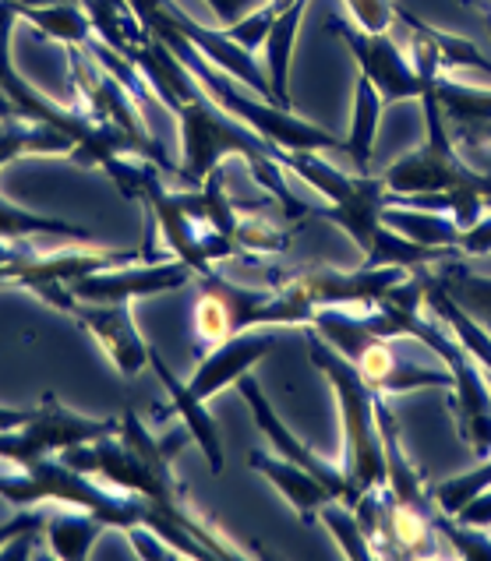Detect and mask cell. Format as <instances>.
I'll use <instances>...</instances> for the list:
<instances>
[{"instance_id": "obj_1", "label": "cell", "mask_w": 491, "mask_h": 561, "mask_svg": "<svg viewBox=\"0 0 491 561\" xmlns=\"http://www.w3.org/2000/svg\"><path fill=\"white\" fill-rule=\"evenodd\" d=\"M184 442H192V431L187 427L173 431L163 442H156L146 431V424L138 421V413L128 410L117 435L75 445L68 453H60V459L89 477L106 480V488L149 499L156 508H163L167 516L187 526V530L213 551V558H237L241 551L227 548V537H219L209 523L198 519L195 512L184 505V488L178 484V477H173V456H178V448H184Z\"/></svg>"}, {"instance_id": "obj_11", "label": "cell", "mask_w": 491, "mask_h": 561, "mask_svg": "<svg viewBox=\"0 0 491 561\" xmlns=\"http://www.w3.org/2000/svg\"><path fill=\"white\" fill-rule=\"evenodd\" d=\"M329 32L354 54L361 75L372 78V85L382 95V103L421 100L424 95L427 82L418 75L414 60H410V54L403 50L392 32H364L354 22H343V19H329Z\"/></svg>"}, {"instance_id": "obj_26", "label": "cell", "mask_w": 491, "mask_h": 561, "mask_svg": "<svg viewBox=\"0 0 491 561\" xmlns=\"http://www.w3.org/2000/svg\"><path fill=\"white\" fill-rule=\"evenodd\" d=\"M432 276L438 279L442 290L459 304V308L470 311L491 332V276H481V272H473V268L459 265L453 259L438 262V268L432 272Z\"/></svg>"}, {"instance_id": "obj_3", "label": "cell", "mask_w": 491, "mask_h": 561, "mask_svg": "<svg viewBox=\"0 0 491 561\" xmlns=\"http://www.w3.org/2000/svg\"><path fill=\"white\" fill-rule=\"evenodd\" d=\"M0 499L14 505H36V502H57L71 508H85L96 519H103L114 530H132V526H152L178 558H213L205 543L181 526L163 508H156L149 499L96 484V477L68 467L65 459H39L33 467H11V473H0Z\"/></svg>"}, {"instance_id": "obj_28", "label": "cell", "mask_w": 491, "mask_h": 561, "mask_svg": "<svg viewBox=\"0 0 491 561\" xmlns=\"http://www.w3.org/2000/svg\"><path fill=\"white\" fill-rule=\"evenodd\" d=\"M319 519L329 526L332 540L340 543V551H343L346 558H354V561H368V558H378V551H375L372 537L364 534V526L357 523L354 508L346 505V502H340V499H329V502L319 508Z\"/></svg>"}, {"instance_id": "obj_12", "label": "cell", "mask_w": 491, "mask_h": 561, "mask_svg": "<svg viewBox=\"0 0 491 561\" xmlns=\"http://www.w3.org/2000/svg\"><path fill=\"white\" fill-rule=\"evenodd\" d=\"M414 340L410 335H396V340H375L354 357L361 378L372 385L378 396H407L418 389H453L449 367L435 354L421 357L414 354Z\"/></svg>"}, {"instance_id": "obj_25", "label": "cell", "mask_w": 491, "mask_h": 561, "mask_svg": "<svg viewBox=\"0 0 491 561\" xmlns=\"http://www.w3.org/2000/svg\"><path fill=\"white\" fill-rule=\"evenodd\" d=\"M103 530H106L103 519H96L85 508H71V505H68V512H54V516H46V523H43V534L50 540L54 554L68 558V561L89 558L92 543H96V537Z\"/></svg>"}, {"instance_id": "obj_31", "label": "cell", "mask_w": 491, "mask_h": 561, "mask_svg": "<svg viewBox=\"0 0 491 561\" xmlns=\"http://www.w3.org/2000/svg\"><path fill=\"white\" fill-rule=\"evenodd\" d=\"M435 530H438V537L446 540L459 558H467V561H491V537H488V530H473V526H464L459 519L446 516V512H435Z\"/></svg>"}, {"instance_id": "obj_21", "label": "cell", "mask_w": 491, "mask_h": 561, "mask_svg": "<svg viewBox=\"0 0 491 561\" xmlns=\"http://www.w3.org/2000/svg\"><path fill=\"white\" fill-rule=\"evenodd\" d=\"M22 19L39 28V36L71 46L92 43V19L82 0H50V4H22Z\"/></svg>"}, {"instance_id": "obj_39", "label": "cell", "mask_w": 491, "mask_h": 561, "mask_svg": "<svg viewBox=\"0 0 491 561\" xmlns=\"http://www.w3.org/2000/svg\"><path fill=\"white\" fill-rule=\"evenodd\" d=\"M481 19H484V28H488V36H491V8L481 4Z\"/></svg>"}, {"instance_id": "obj_5", "label": "cell", "mask_w": 491, "mask_h": 561, "mask_svg": "<svg viewBox=\"0 0 491 561\" xmlns=\"http://www.w3.org/2000/svg\"><path fill=\"white\" fill-rule=\"evenodd\" d=\"M156 39H163L170 50L181 57V64L195 75V82L202 85V92L209 95L216 106H224L230 117L248 124L251 131H259L262 138L273 141V146L287 149V152H326V149L346 146L343 138H336L332 131H322L319 124L297 117L290 106L262 100V95L244 89L241 82H233L230 75L213 68V64L205 60L184 36H178V32H156Z\"/></svg>"}, {"instance_id": "obj_36", "label": "cell", "mask_w": 491, "mask_h": 561, "mask_svg": "<svg viewBox=\"0 0 491 561\" xmlns=\"http://www.w3.org/2000/svg\"><path fill=\"white\" fill-rule=\"evenodd\" d=\"M43 523H46L43 512H14L11 519L0 523V551H4L14 537H22L28 530H43Z\"/></svg>"}, {"instance_id": "obj_15", "label": "cell", "mask_w": 491, "mask_h": 561, "mask_svg": "<svg viewBox=\"0 0 491 561\" xmlns=\"http://www.w3.org/2000/svg\"><path fill=\"white\" fill-rule=\"evenodd\" d=\"M68 314L106 350V357L114 360V367L124 378H135L149 364V343L141 340V332L135 325L132 300H117V304L75 300Z\"/></svg>"}, {"instance_id": "obj_38", "label": "cell", "mask_w": 491, "mask_h": 561, "mask_svg": "<svg viewBox=\"0 0 491 561\" xmlns=\"http://www.w3.org/2000/svg\"><path fill=\"white\" fill-rule=\"evenodd\" d=\"M28 416H33V407H28V410H22V407H0V431L22 427Z\"/></svg>"}, {"instance_id": "obj_17", "label": "cell", "mask_w": 491, "mask_h": 561, "mask_svg": "<svg viewBox=\"0 0 491 561\" xmlns=\"http://www.w3.org/2000/svg\"><path fill=\"white\" fill-rule=\"evenodd\" d=\"M149 364H152V371L160 375V381L167 385L170 410L181 413V427L192 431V442L202 448L209 470L224 473V438H219V427L213 421V413L205 410V399H198L192 389H187V381H181L178 375L170 371V364L160 357V350H156V346H149Z\"/></svg>"}, {"instance_id": "obj_20", "label": "cell", "mask_w": 491, "mask_h": 561, "mask_svg": "<svg viewBox=\"0 0 491 561\" xmlns=\"http://www.w3.org/2000/svg\"><path fill=\"white\" fill-rule=\"evenodd\" d=\"M311 0H290V4L276 8V19L265 32V75L273 82L276 92V103L279 106H290V64H294V39L300 32V22H305V11H308Z\"/></svg>"}, {"instance_id": "obj_37", "label": "cell", "mask_w": 491, "mask_h": 561, "mask_svg": "<svg viewBox=\"0 0 491 561\" xmlns=\"http://www.w3.org/2000/svg\"><path fill=\"white\" fill-rule=\"evenodd\" d=\"M453 519H459L464 526H473V530H491V488L481 491L478 499H470Z\"/></svg>"}, {"instance_id": "obj_29", "label": "cell", "mask_w": 491, "mask_h": 561, "mask_svg": "<svg viewBox=\"0 0 491 561\" xmlns=\"http://www.w3.org/2000/svg\"><path fill=\"white\" fill-rule=\"evenodd\" d=\"M488 488H491V456L481 459L470 473L449 477V480H442V484H427V494H432V502L438 505V512L456 516V512L464 508L470 499H478V494L488 491Z\"/></svg>"}, {"instance_id": "obj_18", "label": "cell", "mask_w": 491, "mask_h": 561, "mask_svg": "<svg viewBox=\"0 0 491 561\" xmlns=\"http://www.w3.org/2000/svg\"><path fill=\"white\" fill-rule=\"evenodd\" d=\"M432 89L456 141H464V146L491 141V89L459 85L449 75L432 78Z\"/></svg>"}, {"instance_id": "obj_41", "label": "cell", "mask_w": 491, "mask_h": 561, "mask_svg": "<svg viewBox=\"0 0 491 561\" xmlns=\"http://www.w3.org/2000/svg\"><path fill=\"white\" fill-rule=\"evenodd\" d=\"M273 4H276V8H283V4H290V0H273Z\"/></svg>"}, {"instance_id": "obj_27", "label": "cell", "mask_w": 491, "mask_h": 561, "mask_svg": "<svg viewBox=\"0 0 491 561\" xmlns=\"http://www.w3.org/2000/svg\"><path fill=\"white\" fill-rule=\"evenodd\" d=\"M0 237L8 240H28V237H68V240H82L89 244L92 230L85 227H75L68 219H54V216H39L33 208H22L8 202L0 195Z\"/></svg>"}, {"instance_id": "obj_40", "label": "cell", "mask_w": 491, "mask_h": 561, "mask_svg": "<svg viewBox=\"0 0 491 561\" xmlns=\"http://www.w3.org/2000/svg\"><path fill=\"white\" fill-rule=\"evenodd\" d=\"M4 283H11V265H8V268H0V286H4Z\"/></svg>"}, {"instance_id": "obj_2", "label": "cell", "mask_w": 491, "mask_h": 561, "mask_svg": "<svg viewBox=\"0 0 491 561\" xmlns=\"http://www.w3.org/2000/svg\"><path fill=\"white\" fill-rule=\"evenodd\" d=\"M276 159L287 173H297L300 181H308L319 195L329 202L322 208H315V219L336 222V227L354 240L364 254L368 268H427L446 259H459V251L453 248H421L414 240H407L403 233L389 230L382 222L386 205H400V198L389 195V187L382 181V173H340L319 152H287L279 149Z\"/></svg>"}, {"instance_id": "obj_34", "label": "cell", "mask_w": 491, "mask_h": 561, "mask_svg": "<svg viewBox=\"0 0 491 561\" xmlns=\"http://www.w3.org/2000/svg\"><path fill=\"white\" fill-rule=\"evenodd\" d=\"M205 4L213 8L219 28H230V25H237L241 19H248L251 11H259V8H265V4H273V0H205Z\"/></svg>"}, {"instance_id": "obj_22", "label": "cell", "mask_w": 491, "mask_h": 561, "mask_svg": "<svg viewBox=\"0 0 491 561\" xmlns=\"http://www.w3.org/2000/svg\"><path fill=\"white\" fill-rule=\"evenodd\" d=\"M22 156H75V141L54 124L14 117V124L0 131V170Z\"/></svg>"}, {"instance_id": "obj_30", "label": "cell", "mask_w": 491, "mask_h": 561, "mask_svg": "<svg viewBox=\"0 0 491 561\" xmlns=\"http://www.w3.org/2000/svg\"><path fill=\"white\" fill-rule=\"evenodd\" d=\"M427 36L435 43V54H438V75H449V71H481L491 75V60L481 57V50L464 36H449V32L432 28L427 25Z\"/></svg>"}, {"instance_id": "obj_33", "label": "cell", "mask_w": 491, "mask_h": 561, "mask_svg": "<svg viewBox=\"0 0 491 561\" xmlns=\"http://www.w3.org/2000/svg\"><path fill=\"white\" fill-rule=\"evenodd\" d=\"M273 19H276V4H265L259 11H251L248 19H241L237 25H230L227 32H230L237 43L248 46V50L255 54L259 46L265 43V32H269V25H273Z\"/></svg>"}, {"instance_id": "obj_16", "label": "cell", "mask_w": 491, "mask_h": 561, "mask_svg": "<svg viewBox=\"0 0 491 561\" xmlns=\"http://www.w3.org/2000/svg\"><path fill=\"white\" fill-rule=\"evenodd\" d=\"M276 332L273 325H259V329H244L233 332L230 340L216 343L209 354H205L195 367V375L187 378V389H192L198 399L209 403L213 396H219L227 385L241 381L244 375H251L262 357H269L276 350Z\"/></svg>"}, {"instance_id": "obj_4", "label": "cell", "mask_w": 491, "mask_h": 561, "mask_svg": "<svg viewBox=\"0 0 491 561\" xmlns=\"http://www.w3.org/2000/svg\"><path fill=\"white\" fill-rule=\"evenodd\" d=\"M421 110H424L421 149L389 163L382 170V181L389 187V195L400 198V205L403 198H418V195H449L456 227L467 230L484 216V202H491V173L470 170L456 156V138L435 100L432 82H427L421 95Z\"/></svg>"}, {"instance_id": "obj_8", "label": "cell", "mask_w": 491, "mask_h": 561, "mask_svg": "<svg viewBox=\"0 0 491 561\" xmlns=\"http://www.w3.org/2000/svg\"><path fill=\"white\" fill-rule=\"evenodd\" d=\"M202 294L195 300V335L202 343H224L233 332L259 329V325H311L315 308H308L287 286H241L224 279L219 272H205Z\"/></svg>"}, {"instance_id": "obj_19", "label": "cell", "mask_w": 491, "mask_h": 561, "mask_svg": "<svg viewBox=\"0 0 491 561\" xmlns=\"http://www.w3.org/2000/svg\"><path fill=\"white\" fill-rule=\"evenodd\" d=\"M248 462H251V470L262 473L269 484L283 494V502H287L300 516V523H308V526L319 523V508L329 499H336L319 477L308 473L305 467H297V462H290V459H283V456L248 453Z\"/></svg>"}, {"instance_id": "obj_13", "label": "cell", "mask_w": 491, "mask_h": 561, "mask_svg": "<svg viewBox=\"0 0 491 561\" xmlns=\"http://www.w3.org/2000/svg\"><path fill=\"white\" fill-rule=\"evenodd\" d=\"M198 272L184 265L181 259L163 262L156 259L149 265H117V268H100L89 276L75 279L68 294L75 300H96V304H117V300H138V297H163L173 290H184Z\"/></svg>"}, {"instance_id": "obj_7", "label": "cell", "mask_w": 491, "mask_h": 561, "mask_svg": "<svg viewBox=\"0 0 491 561\" xmlns=\"http://www.w3.org/2000/svg\"><path fill=\"white\" fill-rule=\"evenodd\" d=\"M308 357L329 378L340 403L343 421V470L354 480V488L364 494L372 488H386V442L375 413V389L361 378L357 364L332 350L319 335H308Z\"/></svg>"}, {"instance_id": "obj_14", "label": "cell", "mask_w": 491, "mask_h": 561, "mask_svg": "<svg viewBox=\"0 0 491 561\" xmlns=\"http://www.w3.org/2000/svg\"><path fill=\"white\" fill-rule=\"evenodd\" d=\"M237 392H241V399L248 403L251 416H255L259 431H262V435H265L269 442H273L276 456L290 459V462H297V467H305L308 473H315V477H319L332 494H336L340 502L354 505V502L361 499V491L354 488V480L346 477V470H343V467H336V462H329V459H322V456H315L311 448H308L305 442H300L287 424H283V416H279V413H276V407L265 399L262 385H259L255 378L244 375L241 381H237Z\"/></svg>"}, {"instance_id": "obj_6", "label": "cell", "mask_w": 491, "mask_h": 561, "mask_svg": "<svg viewBox=\"0 0 491 561\" xmlns=\"http://www.w3.org/2000/svg\"><path fill=\"white\" fill-rule=\"evenodd\" d=\"M19 19H22V0H0V95L14 106V114L28 117V121L54 124L65 135H71V141H75L71 159H78L82 167L103 170L106 159H114L121 152L146 156L128 131L100 124L96 117H89L85 110H68L54 100H46L39 89H33L25 82V78L19 75V68H14V60H11V28Z\"/></svg>"}, {"instance_id": "obj_9", "label": "cell", "mask_w": 491, "mask_h": 561, "mask_svg": "<svg viewBox=\"0 0 491 561\" xmlns=\"http://www.w3.org/2000/svg\"><path fill=\"white\" fill-rule=\"evenodd\" d=\"M117 431L121 421H114V416H103V421L82 416L68 410L54 392H46L22 427L0 431V459L11 462V467H33V462L50 459L54 453H68L75 445L110 438Z\"/></svg>"}, {"instance_id": "obj_24", "label": "cell", "mask_w": 491, "mask_h": 561, "mask_svg": "<svg viewBox=\"0 0 491 561\" xmlns=\"http://www.w3.org/2000/svg\"><path fill=\"white\" fill-rule=\"evenodd\" d=\"M382 95L372 85L368 75H357V95H354V121H351V135L343 141V152L351 156V163L357 173H368L372 167V152H375V138H378V117H382Z\"/></svg>"}, {"instance_id": "obj_35", "label": "cell", "mask_w": 491, "mask_h": 561, "mask_svg": "<svg viewBox=\"0 0 491 561\" xmlns=\"http://www.w3.org/2000/svg\"><path fill=\"white\" fill-rule=\"evenodd\" d=\"M459 254H470V259H478V254H491V216H481L473 227L459 230Z\"/></svg>"}, {"instance_id": "obj_23", "label": "cell", "mask_w": 491, "mask_h": 561, "mask_svg": "<svg viewBox=\"0 0 491 561\" xmlns=\"http://www.w3.org/2000/svg\"><path fill=\"white\" fill-rule=\"evenodd\" d=\"M382 222L389 230L403 233L421 248H453L459 251V227L456 219H446L435 208H414V205H386Z\"/></svg>"}, {"instance_id": "obj_32", "label": "cell", "mask_w": 491, "mask_h": 561, "mask_svg": "<svg viewBox=\"0 0 491 561\" xmlns=\"http://www.w3.org/2000/svg\"><path fill=\"white\" fill-rule=\"evenodd\" d=\"M343 4L351 11V22L364 32H389L400 19V8L392 0H343Z\"/></svg>"}, {"instance_id": "obj_10", "label": "cell", "mask_w": 491, "mask_h": 561, "mask_svg": "<svg viewBox=\"0 0 491 561\" xmlns=\"http://www.w3.org/2000/svg\"><path fill=\"white\" fill-rule=\"evenodd\" d=\"M410 276L407 268H368L361 265L357 272H340V268H273L269 279L276 286L294 290L308 308H378L389 294Z\"/></svg>"}]
</instances>
